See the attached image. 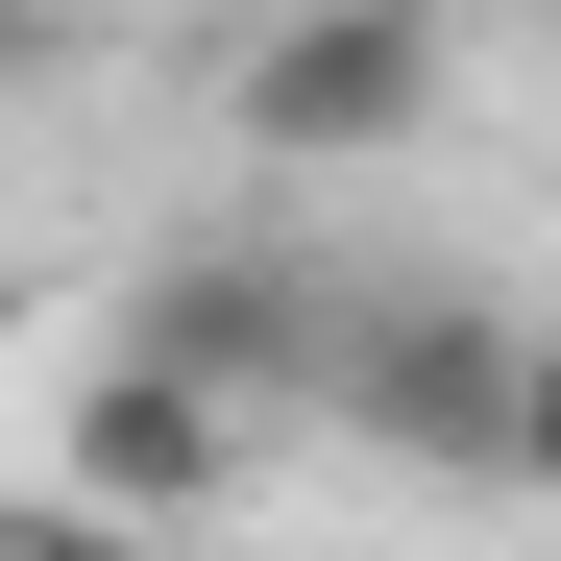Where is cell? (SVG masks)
<instances>
[{"mask_svg":"<svg viewBox=\"0 0 561 561\" xmlns=\"http://www.w3.org/2000/svg\"><path fill=\"white\" fill-rule=\"evenodd\" d=\"M220 123L268 171H391L463 123V0H268L244 73H220Z\"/></svg>","mask_w":561,"mask_h":561,"instance_id":"1","label":"cell"},{"mask_svg":"<svg viewBox=\"0 0 561 561\" xmlns=\"http://www.w3.org/2000/svg\"><path fill=\"white\" fill-rule=\"evenodd\" d=\"M318 415H342L366 463H439V489H489V439H513V294H342Z\"/></svg>","mask_w":561,"mask_h":561,"instance_id":"2","label":"cell"},{"mask_svg":"<svg viewBox=\"0 0 561 561\" xmlns=\"http://www.w3.org/2000/svg\"><path fill=\"white\" fill-rule=\"evenodd\" d=\"M123 342L196 366V391H244V415H318L342 294H318V268H268V244H171V268H123Z\"/></svg>","mask_w":561,"mask_h":561,"instance_id":"3","label":"cell"},{"mask_svg":"<svg viewBox=\"0 0 561 561\" xmlns=\"http://www.w3.org/2000/svg\"><path fill=\"white\" fill-rule=\"evenodd\" d=\"M73 489H99L123 537H171V513H220L244 489V391H196V366H147V342H99V366H73Z\"/></svg>","mask_w":561,"mask_h":561,"instance_id":"4","label":"cell"},{"mask_svg":"<svg viewBox=\"0 0 561 561\" xmlns=\"http://www.w3.org/2000/svg\"><path fill=\"white\" fill-rule=\"evenodd\" d=\"M489 489L561 513V294H513V439H489Z\"/></svg>","mask_w":561,"mask_h":561,"instance_id":"5","label":"cell"},{"mask_svg":"<svg viewBox=\"0 0 561 561\" xmlns=\"http://www.w3.org/2000/svg\"><path fill=\"white\" fill-rule=\"evenodd\" d=\"M0 561H147L99 489H73V463H49V489H0Z\"/></svg>","mask_w":561,"mask_h":561,"instance_id":"6","label":"cell"},{"mask_svg":"<svg viewBox=\"0 0 561 561\" xmlns=\"http://www.w3.org/2000/svg\"><path fill=\"white\" fill-rule=\"evenodd\" d=\"M73 49H99V0H0V99H49Z\"/></svg>","mask_w":561,"mask_h":561,"instance_id":"7","label":"cell"}]
</instances>
